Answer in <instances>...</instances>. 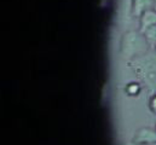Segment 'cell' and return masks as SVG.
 Listing matches in <instances>:
<instances>
[{"mask_svg":"<svg viewBox=\"0 0 156 145\" xmlns=\"http://www.w3.org/2000/svg\"><path fill=\"white\" fill-rule=\"evenodd\" d=\"M133 143L136 145H153L156 143V129L150 127H143L139 128L134 137Z\"/></svg>","mask_w":156,"mask_h":145,"instance_id":"3957f363","label":"cell"},{"mask_svg":"<svg viewBox=\"0 0 156 145\" xmlns=\"http://www.w3.org/2000/svg\"><path fill=\"white\" fill-rule=\"evenodd\" d=\"M129 68L136 72L140 81L150 92H156V51H149L131 62Z\"/></svg>","mask_w":156,"mask_h":145,"instance_id":"6da1fadb","label":"cell"},{"mask_svg":"<svg viewBox=\"0 0 156 145\" xmlns=\"http://www.w3.org/2000/svg\"><path fill=\"white\" fill-rule=\"evenodd\" d=\"M154 50H155V51H156V46H155V48H154Z\"/></svg>","mask_w":156,"mask_h":145,"instance_id":"9c48e42d","label":"cell"},{"mask_svg":"<svg viewBox=\"0 0 156 145\" xmlns=\"http://www.w3.org/2000/svg\"><path fill=\"white\" fill-rule=\"evenodd\" d=\"M148 107L150 109V111L156 115V92H154V93L150 96L149 102H148Z\"/></svg>","mask_w":156,"mask_h":145,"instance_id":"ba28073f","label":"cell"},{"mask_svg":"<svg viewBox=\"0 0 156 145\" xmlns=\"http://www.w3.org/2000/svg\"><path fill=\"white\" fill-rule=\"evenodd\" d=\"M155 0H132V16L140 18L144 12L154 10Z\"/></svg>","mask_w":156,"mask_h":145,"instance_id":"277c9868","label":"cell"},{"mask_svg":"<svg viewBox=\"0 0 156 145\" xmlns=\"http://www.w3.org/2000/svg\"><path fill=\"white\" fill-rule=\"evenodd\" d=\"M150 48V45L140 30H131L125 33L120 42V53L127 62H131L132 59L149 52Z\"/></svg>","mask_w":156,"mask_h":145,"instance_id":"7a4b0ae2","label":"cell"},{"mask_svg":"<svg viewBox=\"0 0 156 145\" xmlns=\"http://www.w3.org/2000/svg\"><path fill=\"white\" fill-rule=\"evenodd\" d=\"M125 91H126V93L128 94V96H137V94H139V92H140V83L139 82H129L127 86H126V88H125Z\"/></svg>","mask_w":156,"mask_h":145,"instance_id":"52a82bcc","label":"cell"},{"mask_svg":"<svg viewBox=\"0 0 156 145\" xmlns=\"http://www.w3.org/2000/svg\"><path fill=\"white\" fill-rule=\"evenodd\" d=\"M153 145H156V143H155V144H153Z\"/></svg>","mask_w":156,"mask_h":145,"instance_id":"30bf717a","label":"cell"},{"mask_svg":"<svg viewBox=\"0 0 156 145\" xmlns=\"http://www.w3.org/2000/svg\"><path fill=\"white\" fill-rule=\"evenodd\" d=\"M143 34L145 36L148 44L150 45V47L154 50L156 46V24L155 26L149 27L148 29H145V30L143 32Z\"/></svg>","mask_w":156,"mask_h":145,"instance_id":"8992f818","label":"cell"},{"mask_svg":"<svg viewBox=\"0 0 156 145\" xmlns=\"http://www.w3.org/2000/svg\"><path fill=\"white\" fill-rule=\"evenodd\" d=\"M156 24V11L149 10L143 13V16L139 18V30L143 33L145 29H148L151 26Z\"/></svg>","mask_w":156,"mask_h":145,"instance_id":"5b68a950","label":"cell"}]
</instances>
